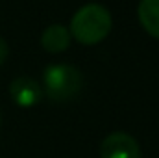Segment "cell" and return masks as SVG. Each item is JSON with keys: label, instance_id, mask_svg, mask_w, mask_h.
Listing matches in <instances>:
<instances>
[{"label": "cell", "instance_id": "52a82bcc", "mask_svg": "<svg viewBox=\"0 0 159 158\" xmlns=\"http://www.w3.org/2000/svg\"><path fill=\"white\" fill-rule=\"evenodd\" d=\"M7 54H9V48H7V43L4 37H0V65L6 62V58H7Z\"/></svg>", "mask_w": 159, "mask_h": 158}, {"label": "cell", "instance_id": "7a4b0ae2", "mask_svg": "<svg viewBox=\"0 0 159 158\" xmlns=\"http://www.w3.org/2000/svg\"><path fill=\"white\" fill-rule=\"evenodd\" d=\"M43 93L54 102H67L74 99L83 87V75L74 65L52 63L43 73Z\"/></svg>", "mask_w": 159, "mask_h": 158}, {"label": "cell", "instance_id": "6da1fadb", "mask_svg": "<svg viewBox=\"0 0 159 158\" xmlns=\"http://www.w3.org/2000/svg\"><path fill=\"white\" fill-rule=\"evenodd\" d=\"M113 26V19L107 7L102 4H85L70 19V37L81 45H96L104 41Z\"/></svg>", "mask_w": 159, "mask_h": 158}, {"label": "cell", "instance_id": "3957f363", "mask_svg": "<svg viewBox=\"0 0 159 158\" xmlns=\"http://www.w3.org/2000/svg\"><path fill=\"white\" fill-rule=\"evenodd\" d=\"M100 158H141V147L128 132H111L100 145Z\"/></svg>", "mask_w": 159, "mask_h": 158}, {"label": "cell", "instance_id": "5b68a950", "mask_svg": "<svg viewBox=\"0 0 159 158\" xmlns=\"http://www.w3.org/2000/svg\"><path fill=\"white\" fill-rule=\"evenodd\" d=\"M41 45L46 52H52V54L67 50L70 45L69 28H65L63 24H50L48 28H44V32L41 36Z\"/></svg>", "mask_w": 159, "mask_h": 158}, {"label": "cell", "instance_id": "ba28073f", "mask_svg": "<svg viewBox=\"0 0 159 158\" xmlns=\"http://www.w3.org/2000/svg\"><path fill=\"white\" fill-rule=\"evenodd\" d=\"M0 125H2V116H0Z\"/></svg>", "mask_w": 159, "mask_h": 158}, {"label": "cell", "instance_id": "277c9868", "mask_svg": "<svg viewBox=\"0 0 159 158\" xmlns=\"http://www.w3.org/2000/svg\"><path fill=\"white\" fill-rule=\"evenodd\" d=\"M9 95L13 102L20 108H32L43 99V87L32 77H17L9 84Z\"/></svg>", "mask_w": 159, "mask_h": 158}, {"label": "cell", "instance_id": "8992f818", "mask_svg": "<svg viewBox=\"0 0 159 158\" xmlns=\"http://www.w3.org/2000/svg\"><path fill=\"white\" fill-rule=\"evenodd\" d=\"M137 17L143 28L159 39V0H141L137 6Z\"/></svg>", "mask_w": 159, "mask_h": 158}]
</instances>
